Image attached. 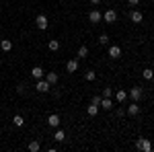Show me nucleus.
I'll use <instances>...</instances> for the list:
<instances>
[{"label": "nucleus", "mask_w": 154, "mask_h": 152, "mask_svg": "<svg viewBox=\"0 0 154 152\" xmlns=\"http://www.w3.org/2000/svg\"><path fill=\"white\" fill-rule=\"evenodd\" d=\"M128 97H130L134 103H140V101L144 99V88L142 86H131V91L128 93Z\"/></svg>", "instance_id": "f257e3e1"}, {"label": "nucleus", "mask_w": 154, "mask_h": 152, "mask_svg": "<svg viewBox=\"0 0 154 152\" xmlns=\"http://www.w3.org/2000/svg\"><path fill=\"white\" fill-rule=\"evenodd\" d=\"M136 150L150 152L152 150V142L148 140V138H138V140H136Z\"/></svg>", "instance_id": "f03ea898"}, {"label": "nucleus", "mask_w": 154, "mask_h": 152, "mask_svg": "<svg viewBox=\"0 0 154 152\" xmlns=\"http://www.w3.org/2000/svg\"><path fill=\"white\" fill-rule=\"evenodd\" d=\"M49 88H51V84H49L45 78H39L35 82V91L37 93H49Z\"/></svg>", "instance_id": "7ed1b4c3"}, {"label": "nucleus", "mask_w": 154, "mask_h": 152, "mask_svg": "<svg viewBox=\"0 0 154 152\" xmlns=\"http://www.w3.org/2000/svg\"><path fill=\"white\" fill-rule=\"evenodd\" d=\"M35 25H37V29H41V31H45L49 27V19L45 17V14H37V19H35Z\"/></svg>", "instance_id": "20e7f679"}, {"label": "nucleus", "mask_w": 154, "mask_h": 152, "mask_svg": "<svg viewBox=\"0 0 154 152\" xmlns=\"http://www.w3.org/2000/svg\"><path fill=\"white\" fill-rule=\"evenodd\" d=\"M88 21H91L93 25L101 23V21H103V14H101V11H99V8H93V11L88 12Z\"/></svg>", "instance_id": "39448f33"}, {"label": "nucleus", "mask_w": 154, "mask_h": 152, "mask_svg": "<svg viewBox=\"0 0 154 152\" xmlns=\"http://www.w3.org/2000/svg\"><path fill=\"white\" fill-rule=\"evenodd\" d=\"M103 19H105V23H115V21H117V12H115V8H107L105 14H103Z\"/></svg>", "instance_id": "423d86ee"}, {"label": "nucleus", "mask_w": 154, "mask_h": 152, "mask_svg": "<svg viewBox=\"0 0 154 152\" xmlns=\"http://www.w3.org/2000/svg\"><path fill=\"white\" fill-rule=\"evenodd\" d=\"M115 105V101H113V97H103V101H101V109H105V111H111Z\"/></svg>", "instance_id": "0eeeda50"}, {"label": "nucleus", "mask_w": 154, "mask_h": 152, "mask_svg": "<svg viewBox=\"0 0 154 152\" xmlns=\"http://www.w3.org/2000/svg\"><path fill=\"white\" fill-rule=\"evenodd\" d=\"M130 21H131V23H136V25L142 23V21H144V14L140 11H130Z\"/></svg>", "instance_id": "6e6552de"}, {"label": "nucleus", "mask_w": 154, "mask_h": 152, "mask_svg": "<svg viewBox=\"0 0 154 152\" xmlns=\"http://www.w3.org/2000/svg\"><path fill=\"white\" fill-rule=\"evenodd\" d=\"M31 76H33L35 80H39V78H43V76H45V70H43L41 66H33V68H31Z\"/></svg>", "instance_id": "1a4fd4ad"}, {"label": "nucleus", "mask_w": 154, "mask_h": 152, "mask_svg": "<svg viewBox=\"0 0 154 152\" xmlns=\"http://www.w3.org/2000/svg\"><path fill=\"white\" fill-rule=\"evenodd\" d=\"M60 115H56V113H51V115H48V126L49 128H60Z\"/></svg>", "instance_id": "9d476101"}, {"label": "nucleus", "mask_w": 154, "mask_h": 152, "mask_svg": "<svg viewBox=\"0 0 154 152\" xmlns=\"http://www.w3.org/2000/svg\"><path fill=\"white\" fill-rule=\"evenodd\" d=\"M109 58H113V60L121 58V47L119 45H109Z\"/></svg>", "instance_id": "9b49d317"}, {"label": "nucleus", "mask_w": 154, "mask_h": 152, "mask_svg": "<svg viewBox=\"0 0 154 152\" xmlns=\"http://www.w3.org/2000/svg\"><path fill=\"white\" fill-rule=\"evenodd\" d=\"M76 70H78V60H76V58L68 60V62H66V72L72 74V72H76Z\"/></svg>", "instance_id": "f8f14e48"}, {"label": "nucleus", "mask_w": 154, "mask_h": 152, "mask_svg": "<svg viewBox=\"0 0 154 152\" xmlns=\"http://www.w3.org/2000/svg\"><path fill=\"white\" fill-rule=\"evenodd\" d=\"M125 113H128V115H130V117H136V115H140V105L131 101V105L128 107V111H125Z\"/></svg>", "instance_id": "ddd939ff"}, {"label": "nucleus", "mask_w": 154, "mask_h": 152, "mask_svg": "<svg viewBox=\"0 0 154 152\" xmlns=\"http://www.w3.org/2000/svg\"><path fill=\"white\" fill-rule=\"evenodd\" d=\"M43 78H45L51 86H54V84H58V80H60V76L56 74V72H45V76H43Z\"/></svg>", "instance_id": "4468645a"}, {"label": "nucleus", "mask_w": 154, "mask_h": 152, "mask_svg": "<svg viewBox=\"0 0 154 152\" xmlns=\"http://www.w3.org/2000/svg\"><path fill=\"white\" fill-rule=\"evenodd\" d=\"M128 99V91H123V88H119L117 93H115V103H123Z\"/></svg>", "instance_id": "2eb2a0df"}, {"label": "nucleus", "mask_w": 154, "mask_h": 152, "mask_svg": "<svg viewBox=\"0 0 154 152\" xmlns=\"http://www.w3.org/2000/svg\"><path fill=\"white\" fill-rule=\"evenodd\" d=\"M86 56H88V47L80 45V47H78V51H76V60H84Z\"/></svg>", "instance_id": "dca6fc26"}, {"label": "nucleus", "mask_w": 154, "mask_h": 152, "mask_svg": "<svg viewBox=\"0 0 154 152\" xmlns=\"http://www.w3.org/2000/svg\"><path fill=\"white\" fill-rule=\"evenodd\" d=\"M0 47H2V51H11L12 49V41L11 39H0Z\"/></svg>", "instance_id": "f3484780"}, {"label": "nucleus", "mask_w": 154, "mask_h": 152, "mask_svg": "<svg viewBox=\"0 0 154 152\" xmlns=\"http://www.w3.org/2000/svg\"><path fill=\"white\" fill-rule=\"evenodd\" d=\"M86 113H88V117H95L97 113H99V105H95V103H91V105L86 107Z\"/></svg>", "instance_id": "a211bd4d"}, {"label": "nucleus", "mask_w": 154, "mask_h": 152, "mask_svg": "<svg viewBox=\"0 0 154 152\" xmlns=\"http://www.w3.org/2000/svg\"><path fill=\"white\" fill-rule=\"evenodd\" d=\"M12 123H14L17 128H23V126H25V117H23V115H19V113H17V115L12 117Z\"/></svg>", "instance_id": "6ab92c4d"}, {"label": "nucleus", "mask_w": 154, "mask_h": 152, "mask_svg": "<svg viewBox=\"0 0 154 152\" xmlns=\"http://www.w3.org/2000/svg\"><path fill=\"white\" fill-rule=\"evenodd\" d=\"M54 140L56 142H66V132H64V129H58V132L54 134Z\"/></svg>", "instance_id": "aec40b11"}, {"label": "nucleus", "mask_w": 154, "mask_h": 152, "mask_svg": "<svg viewBox=\"0 0 154 152\" xmlns=\"http://www.w3.org/2000/svg\"><path fill=\"white\" fill-rule=\"evenodd\" d=\"M27 148H29L31 152H39V150H41V144H39L37 140H31V142H29V146H27Z\"/></svg>", "instance_id": "412c9836"}, {"label": "nucleus", "mask_w": 154, "mask_h": 152, "mask_svg": "<svg viewBox=\"0 0 154 152\" xmlns=\"http://www.w3.org/2000/svg\"><path fill=\"white\" fill-rule=\"evenodd\" d=\"M48 47H49V51H58V49H60V41H58V39H49Z\"/></svg>", "instance_id": "4be33fe9"}, {"label": "nucleus", "mask_w": 154, "mask_h": 152, "mask_svg": "<svg viewBox=\"0 0 154 152\" xmlns=\"http://www.w3.org/2000/svg\"><path fill=\"white\" fill-rule=\"evenodd\" d=\"M142 78H144V80H152V78H154V70H152V68H146V70L142 72Z\"/></svg>", "instance_id": "5701e85b"}, {"label": "nucleus", "mask_w": 154, "mask_h": 152, "mask_svg": "<svg viewBox=\"0 0 154 152\" xmlns=\"http://www.w3.org/2000/svg\"><path fill=\"white\" fill-rule=\"evenodd\" d=\"M84 78H86V80H88V82H93V80H95V78H97L95 70H86V72H84Z\"/></svg>", "instance_id": "b1692460"}, {"label": "nucleus", "mask_w": 154, "mask_h": 152, "mask_svg": "<svg viewBox=\"0 0 154 152\" xmlns=\"http://www.w3.org/2000/svg\"><path fill=\"white\" fill-rule=\"evenodd\" d=\"M99 43H101V45H109V35H107V33H101V35H99Z\"/></svg>", "instance_id": "393cba45"}, {"label": "nucleus", "mask_w": 154, "mask_h": 152, "mask_svg": "<svg viewBox=\"0 0 154 152\" xmlns=\"http://www.w3.org/2000/svg\"><path fill=\"white\" fill-rule=\"evenodd\" d=\"M101 97H113V88H111V86H105L103 93H101Z\"/></svg>", "instance_id": "a878e982"}, {"label": "nucleus", "mask_w": 154, "mask_h": 152, "mask_svg": "<svg viewBox=\"0 0 154 152\" xmlns=\"http://www.w3.org/2000/svg\"><path fill=\"white\" fill-rule=\"evenodd\" d=\"M101 101H103V97H101V95H95L91 103H95V105H99V107H101Z\"/></svg>", "instance_id": "bb28decb"}, {"label": "nucleus", "mask_w": 154, "mask_h": 152, "mask_svg": "<svg viewBox=\"0 0 154 152\" xmlns=\"http://www.w3.org/2000/svg\"><path fill=\"white\" fill-rule=\"evenodd\" d=\"M115 113H117V117H123V115H125V109H123V107H117Z\"/></svg>", "instance_id": "cd10ccee"}, {"label": "nucleus", "mask_w": 154, "mask_h": 152, "mask_svg": "<svg viewBox=\"0 0 154 152\" xmlns=\"http://www.w3.org/2000/svg\"><path fill=\"white\" fill-rule=\"evenodd\" d=\"M128 2H130V6H138L140 4V0H128Z\"/></svg>", "instance_id": "c85d7f7f"}, {"label": "nucleus", "mask_w": 154, "mask_h": 152, "mask_svg": "<svg viewBox=\"0 0 154 152\" xmlns=\"http://www.w3.org/2000/svg\"><path fill=\"white\" fill-rule=\"evenodd\" d=\"M101 2H103V0H91V4H95V6H97V4H101Z\"/></svg>", "instance_id": "c756f323"}, {"label": "nucleus", "mask_w": 154, "mask_h": 152, "mask_svg": "<svg viewBox=\"0 0 154 152\" xmlns=\"http://www.w3.org/2000/svg\"><path fill=\"white\" fill-rule=\"evenodd\" d=\"M0 66H2V58H0Z\"/></svg>", "instance_id": "7c9ffc66"}, {"label": "nucleus", "mask_w": 154, "mask_h": 152, "mask_svg": "<svg viewBox=\"0 0 154 152\" xmlns=\"http://www.w3.org/2000/svg\"><path fill=\"white\" fill-rule=\"evenodd\" d=\"M152 99H154V95H152Z\"/></svg>", "instance_id": "2f4dec72"}]
</instances>
